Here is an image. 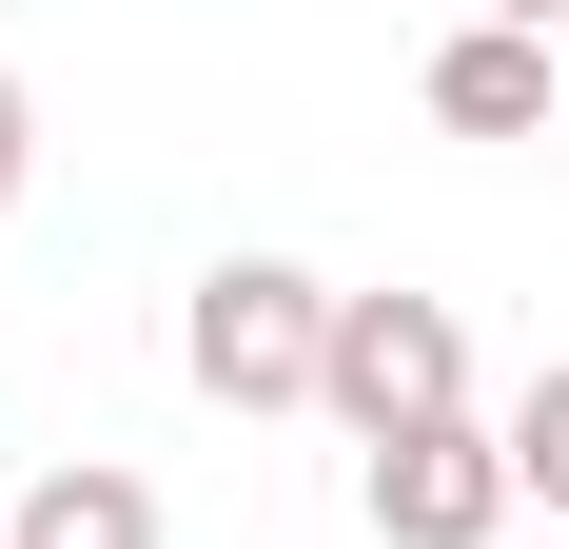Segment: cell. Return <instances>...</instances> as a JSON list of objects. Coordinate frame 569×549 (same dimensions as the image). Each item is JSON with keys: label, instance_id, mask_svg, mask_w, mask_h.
<instances>
[{"label": "cell", "instance_id": "cell-2", "mask_svg": "<svg viewBox=\"0 0 569 549\" xmlns=\"http://www.w3.org/2000/svg\"><path fill=\"white\" fill-rule=\"evenodd\" d=\"M315 412H335L353 451L452 432V412H471V333H452V295H335V373H315Z\"/></svg>", "mask_w": 569, "mask_h": 549}, {"label": "cell", "instance_id": "cell-1", "mask_svg": "<svg viewBox=\"0 0 569 549\" xmlns=\"http://www.w3.org/2000/svg\"><path fill=\"white\" fill-rule=\"evenodd\" d=\"M177 373L217 392V412H315V373H335V274L217 256L197 295H177Z\"/></svg>", "mask_w": 569, "mask_h": 549}, {"label": "cell", "instance_id": "cell-8", "mask_svg": "<svg viewBox=\"0 0 569 549\" xmlns=\"http://www.w3.org/2000/svg\"><path fill=\"white\" fill-rule=\"evenodd\" d=\"M491 20H511V40H569V0H491Z\"/></svg>", "mask_w": 569, "mask_h": 549}, {"label": "cell", "instance_id": "cell-3", "mask_svg": "<svg viewBox=\"0 0 569 549\" xmlns=\"http://www.w3.org/2000/svg\"><path fill=\"white\" fill-rule=\"evenodd\" d=\"M353 510H373V549H491L530 491H511V432H491V412H452V432L353 451Z\"/></svg>", "mask_w": 569, "mask_h": 549}, {"label": "cell", "instance_id": "cell-7", "mask_svg": "<svg viewBox=\"0 0 569 549\" xmlns=\"http://www.w3.org/2000/svg\"><path fill=\"white\" fill-rule=\"evenodd\" d=\"M20 177H40V79L0 59V217H20Z\"/></svg>", "mask_w": 569, "mask_h": 549}, {"label": "cell", "instance_id": "cell-5", "mask_svg": "<svg viewBox=\"0 0 569 549\" xmlns=\"http://www.w3.org/2000/svg\"><path fill=\"white\" fill-rule=\"evenodd\" d=\"M0 549H158V491L118 471V451H59L40 491H20V530Z\"/></svg>", "mask_w": 569, "mask_h": 549}, {"label": "cell", "instance_id": "cell-6", "mask_svg": "<svg viewBox=\"0 0 569 549\" xmlns=\"http://www.w3.org/2000/svg\"><path fill=\"white\" fill-rule=\"evenodd\" d=\"M491 432H511V491H530V510L569 530V353H550V373L511 392V412H491Z\"/></svg>", "mask_w": 569, "mask_h": 549}, {"label": "cell", "instance_id": "cell-10", "mask_svg": "<svg viewBox=\"0 0 569 549\" xmlns=\"http://www.w3.org/2000/svg\"><path fill=\"white\" fill-rule=\"evenodd\" d=\"M550 549H569V530H550Z\"/></svg>", "mask_w": 569, "mask_h": 549}, {"label": "cell", "instance_id": "cell-9", "mask_svg": "<svg viewBox=\"0 0 569 549\" xmlns=\"http://www.w3.org/2000/svg\"><path fill=\"white\" fill-rule=\"evenodd\" d=\"M0 530H20V491H0Z\"/></svg>", "mask_w": 569, "mask_h": 549}, {"label": "cell", "instance_id": "cell-4", "mask_svg": "<svg viewBox=\"0 0 569 549\" xmlns=\"http://www.w3.org/2000/svg\"><path fill=\"white\" fill-rule=\"evenodd\" d=\"M432 118H452V138H550V40L471 20V40L432 59Z\"/></svg>", "mask_w": 569, "mask_h": 549}]
</instances>
